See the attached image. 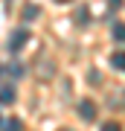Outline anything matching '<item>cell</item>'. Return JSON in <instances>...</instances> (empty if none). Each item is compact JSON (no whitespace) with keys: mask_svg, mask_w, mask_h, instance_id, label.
<instances>
[{"mask_svg":"<svg viewBox=\"0 0 125 131\" xmlns=\"http://www.w3.org/2000/svg\"><path fill=\"white\" fill-rule=\"evenodd\" d=\"M79 117L82 119H96V105H93V99H82L79 102Z\"/></svg>","mask_w":125,"mask_h":131,"instance_id":"cell-2","label":"cell"},{"mask_svg":"<svg viewBox=\"0 0 125 131\" xmlns=\"http://www.w3.org/2000/svg\"><path fill=\"white\" fill-rule=\"evenodd\" d=\"M9 73L15 76V79H20V76H23V67H20V64H12V67H9Z\"/></svg>","mask_w":125,"mask_h":131,"instance_id":"cell-8","label":"cell"},{"mask_svg":"<svg viewBox=\"0 0 125 131\" xmlns=\"http://www.w3.org/2000/svg\"><path fill=\"white\" fill-rule=\"evenodd\" d=\"M0 76H3V67H0Z\"/></svg>","mask_w":125,"mask_h":131,"instance_id":"cell-11","label":"cell"},{"mask_svg":"<svg viewBox=\"0 0 125 131\" xmlns=\"http://www.w3.org/2000/svg\"><path fill=\"white\" fill-rule=\"evenodd\" d=\"M99 131H122V128H119V122H105Z\"/></svg>","mask_w":125,"mask_h":131,"instance_id":"cell-9","label":"cell"},{"mask_svg":"<svg viewBox=\"0 0 125 131\" xmlns=\"http://www.w3.org/2000/svg\"><path fill=\"white\" fill-rule=\"evenodd\" d=\"M38 15H41V9H38V6H26V9H23V20H35Z\"/></svg>","mask_w":125,"mask_h":131,"instance_id":"cell-6","label":"cell"},{"mask_svg":"<svg viewBox=\"0 0 125 131\" xmlns=\"http://www.w3.org/2000/svg\"><path fill=\"white\" fill-rule=\"evenodd\" d=\"M58 131H73V128H58Z\"/></svg>","mask_w":125,"mask_h":131,"instance_id":"cell-10","label":"cell"},{"mask_svg":"<svg viewBox=\"0 0 125 131\" xmlns=\"http://www.w3.org/2000/svg\"><path fill=\"white\" fill-rule=\"evenodd\" d=\"M111 64L116 67V70H122V73H125V50L113 52V56H111Z\"/></svg>","mask_w":125,"mask_h":131,"instance_id":"cell-4","label":"cell"},{"mask_svg":"<svg viewBox=\"0 0 125 131\" xmlns=\"http://www.w3.org/2000/svg\"><path fill=\"white\" fill-rule=\"evenodd\" d=\"M26 41H29V29H26V26H18V29L12 32V38H9V52H20Z\"/></svg>","mask_w":125,"mask_h":131,"instance_id":"cell-1","label":"cell"},{"mask_svg":"<svg viewBox=\"0 0 125 131\" xmlns=\"http://www.w3.org/2000/svg\"><path fill=\"white\" fill-rule=\"evenodd\" d=\"M3 131H23V122L18 117H9V119L3 122Z\"/></svg>","mask_w":125,"mask_h":131,"instance_id":"cell-5","label":"cell"},{"mask_svg":"<svg viewBox=\"0 0 125 131\" xmlns=\"http://www.w3.org/2000/svg\"><path fill=\"white\" fill-rule=\"evenodd\" d=\"M111 32H113V38H116V41H125V24H113V29H111Z\"/></svg>","mask_w":125,"mask_h":131,"instance_id":"cell-7","label":"cell"},{"mask_svg":"<svg viewBox=\"0 0 125 131\" xmlns=\"http://www.w3.org/2000/svg\"><path fill=\"white\" fill-rule=\"evenodd\" d=\"M15 99H18L15 88H12V84H3V88H0V105H12Z\"/></svg>","mask_w":125,"mask_h":131,"instance_id":"cell-3","label":"cell"}]
</instances>
